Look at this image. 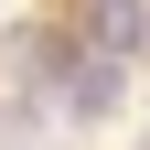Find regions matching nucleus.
<instances>
[{
    "mask_svg": "<svg viewBox=\"0 0 150 150\" xmlns=\"http://www.w3.org/2000/svg\"><path fill=\"white\" fill-rule=\"evenodd\" d=\"M139 32H150V11H139V0H97V54H107V64H118Z\"/></svg>",
    "mask_w": 150,
    "mask_h": 150,
    "instance_id": "1",
    "label": "nucleus"
},
{
    "mask_svg": "<svg viewBox=\"0 0 150 150\" xmlns=\"http://www.w3.org/2000/svg\"><path fill=\"white\" fill-rule=\"evenodd\" d=\"M118 97V64H107V54H86V64L64 75V107H107Z\"/></svg>",
    "mask_w": 150,
    "mask_h": 150,
    "instance_id": "2",
    "label": "nucleus"
}]
</instances>
